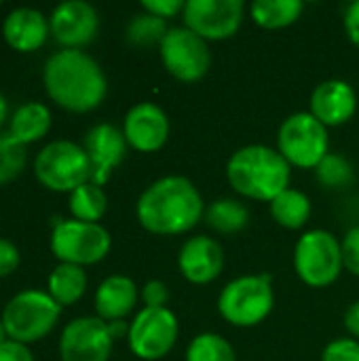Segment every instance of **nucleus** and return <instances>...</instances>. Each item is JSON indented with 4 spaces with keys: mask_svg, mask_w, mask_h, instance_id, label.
<instances>
[{
    "mask_svg": "<svg viewBox=\"0 0 359 361\" xmlns=\"http://www.w3.org/2000/svg\"><path fill=\"white\" fill-rule=\"evenodd\" d=\"M47 95L63 110L85 114L102 106L108 80L102 66L80 49H61L49 55L42 68Z\"/></svg>",
    "mask_w": 359,
    "mask_h": 361,
    "instance_id": "obj_1",
    "label": "nucleus"
},
{
    "mask_svg": "<svg viewBox=\"0 0 359 361\" xmlns=\"http://www.w3.org/2000/svg\"><path fill=\"white\" fill-rule=\"evenodd\" d=\"M135 216L140 226L152 235H184L205 216V203L188 178L165 176L140 195Z\"/></svg>",
    "mask_w": 359,
    "mask_h": 361,
    "instance_id": "obj_2",
    "label": "nucleus"
},
{
    "mask_svg": "<svg viewBox=\"0 0 359 361\" xmlns=\"http://www.w3.org/2000/svg\"><path fill=\"white\" fill-rule=\"evenodd\" d=\"M226 180L237 195L271 203L277 195L290 188L292 167L277 148L250 144L231 154L226 163Z\"/></svg>",
    "mask_w": 359,
    "mask_h": 361,
    "instance_id": "obj_3",
    "label": "nucleus"
},
{
    "mask_svg": "<svg viewBox=\"0 0 359 361\" xmlns=\"http://www.w3.org/2000/svg\"><path fill=\"white\" fill-rule=\"evenodd\" d=\"M61 317V307L44 290H23L2 309V324L8 341L32 345L53 332Z\"/></svg>",
    "mask_w": 359,
    "mask_h": 361,
    "instance_id": "obj_4",
    "label": "nucleus"
},
{
    "mask_svg": "<svg viewBox=\"0 0 359 361\" xmlns=\"http://www.w3.org/2000/svg\"><path fill=\"white\" fill-rule=\"evenodd\" d=\"M275 307L271 275H243L229 281L218 296V311L235 328L262 324Z\"/></svg>",
    "mask_w": 359,
    "mask_h": 361,
    "instance_id": "obj_5",
    "label": "nucleus"
},
{
    "mask_svg": "<svg viewBox=\"0 0 359 361\" xmlns=\"http://www.w3.org/2000/svg\"><path fill=\"white\" fill-rule=\"evenodd\" d=\"M34 176L53 192H72L91 182V161L85 148L70 140H53L34 159Z\"/></svg>",
    "mask_w": 359,
    "mask_h": 361,
    "instance_id": "obj_6",
    "label": "nucleus"
},
{
    "mask_svg": "<svg viewBox=\"0 0 359 361\" xmlns=\"http://www.w3.org/2000/svg\"><path fill=\"white\" fill-rule=\"evenodd\" d=\"M277 150L290 167L315 169L330 154L328 127L311 112H294L277 131Z\"/></svg>",
    "mask_w": 359,
    "mask_h": 361,
    "instance_id": "obj_7",
    "label": "nucleus"
},
{
    "mask_svg": "<svg viewBox=\"0 0 359 361\" xmlns=\"http://www.w3.org/2000/svg\"><path fill=\"white\" fill-rule=\"evenodd\" d=\"M341 241L324 228H313L300 235L294 247V271L309 288L332 286L343 271Z\"/></svg>",
    "mask_w": 359,
    "mask_h": 361,
    "instance_id": "obj_8",
    "label": "nucleus"
},
{
    "mask_svg": "<svg viewBox=\"0 0 359 361\" xmlns=\"http://www.w3.org/2000/svg\"><path fill=\"white\" fill-rule=\"evenodd\" d=\"M112 247V237L102 224L57 220L51 233V252L63 264L91 267L102 262Z\"/></svg>",
    "mask_w": 359,
    "mask_h": 361,
    "instance_id": "obj_9",
    "label": "nucleus"
},
{
    "mask_svg": "<svg viewBox=\"0 0 359 361\" xmlns=\"http://www.w3.org/2000/svg\"><path fill=\"white\" fill-rule=\"evenodd\" d=\"M165 70L180 82L201 80L212 66L209 44L184 25L169 27L159 44Z\"/></svg>",
    "mask_w": 359,
    "mask_h": 361,
    "instance_id": "obj_10",
    "label": "nucleus"
},
{
    "mask_svg": "<svg viewBox=\"0 0 359 361\" xmlns=\"http://www.w3.org/2000/svg\"><path fill=\"white\" fill-rule=\"evenodd\" d=\"M180 334L178 317L171 309H142L129 324L127 343L138 360L157 361L169 355Z\"/></svg>",
    "mask_w": 359,
    "mask_h": 361,
    "instance_id": "obj_11",
    "label": "nucleus"
},
{
    "mask_svg": "<svg viewBox=\"0 0 359 361\" xmlns=\"http://www.w3.org/2000/svg\"><path fill=\"white\" fill-rule=\"evenodd\" d=\"M245 6L241 0H188L182 13L184 27L205 42L235 36L243 23Z\"/></svg>",
    "mask_w": 359,
    "mask_h": 361,
    "instance_id": "obj_12",
    "label": "nucleus"
},
{
    "mask_svg": "<svg viewBox=\"0 0 359 361\" xmlns=\"http://www.w3.org/2000/svg\"><path fill=\"white\" fill-rule=\"evenodd\" d=\"M114 338L104 319L76 317L61 330L59 360L61 361H108Z\"/></svg>",
    "mask_w": 359,
    "mask_h": 361,
    "instance_id": "obj_13",
    "label": "nucleus"
},
{
    "mask_svg": "<svg viewBox=\"0 0 359 361\" xmlns=\"http://www.w3.org/2000/svg\"><path fill=\"white\" fill-rule=\"evenodd\" d=\"M49 27L57 44L63 49H80L97 36L99 15L85 0H66L51 11Z\"/></svg>",
    "mask_w": 359,
    "mask_h": 361,
    "instance_id": "obj_14",
    "label": "nucleus"
},
{
    "mask_svg": "<svg viewBox=\"0 0 359 361\" xmlns=\"http://www.w3.org/2000/svg\"><path fill=\"white\" fill-rule=\"evenodd\" d=\"M123 135L127 144L138 152H157L169 140V118L161 106L152 102H140L125 114Z\"/></svg>",
    "mask_w": 359,
    "mask_h": 361,
    "instance_id": "obj_15",
    "label": "nucleus"
},
{
    "mask_svg": "<svg viewBox=\"0 0 359 361\" xmlns=\"http://www.w3.org/2000/svg\"><path fill=\"white\" fill-rule=\"evenodd\" d=\"M127 140L123 135V129L110 125V123H99L91 127L85 135L83 148L91 161V182L97 186H104L112 171L123 163L127 154Z\"/></svg>",
    "mask_w": 359,
    "mask_h": 361,
    "instance_id": "obj_16",
    "label": "nucleus"
},
{
    "mask_svg": "<svg viewBox=\"0 0 359 361\" xmlns=\"http://www.w3.org/2000/svg\"><path fill=\"white\" fill-rule=\"evenodd\" d=\"M178 269L188 283L195 286L212 283L224 269V250L212 237L205 235L190 237L180 247Z\"/></svg>",
    "mask_w": 359,
    "mask_h": 361,
    "instance_id": "obj_17",
    "label": "nucleus"
},
{
    "mask_svg": "<svg viewBox=\"0 0 359 361\" xmlns=\"http://www.w3.org/2000/svg\"><path fill=\"white\" fill-rule=\"evenodd\" d=\"M309 112L326 127L345 125L358 112V93L347 80L341 78L324 80L311 93Z\"/></svg>",
    "mask_w": 359,
    "mask_h": 361,
    "instance_id": "obj_18",
    "label": "nucleus"
},
{
    "mask_svg": "<svg viewBox=\"0 0 359 361\" xmlns=\"http://www.w3.org/2000/svg\"><path fill=\"white\" fill-rule=\"evenodd\" d=\"M51 36L49 17L32 6L13 8L2 21V38L17 53L38 51Z\"/></svg>",
    "mask_w": 359,
    "mask_h": 361,
    "instance_id": "obj_19",
    "label": "nucleus"
},
{
    "mask_svg": "<svg viewBox=\"0 0 359 361\" xmlns=\"http://www.w3.org/2000/svg\"><path fill=\"white\" fill-rule=\"evenodd\" d=\"M140 292L133 279L125 275L106 277L95 290V313L106 324L123 322L138 305Z\"/></svg>",
    "mask_w": 359,
    "mask_h": 361,
    "instance_id": "obj_20",
    "label": "nucleus"
},
{
    "mask_svg": "<svg viewBox=\"0 0 359 361\" xmlns=\"http://www.w3.org/2000/svg\"><path fill=\"white\" fill-rule=\"evenodd\" d=\"M51 129V110L42 102H25L15 108L8 123V133L23 146L40 142Z\"/></svg>",
    "mask_w": 359,
    "mask_h": 361,
    "instance_id": "obj_21",
    "label": "nucleus"
},
{
    "mask_svg": "<svg viewBox=\"0 0 359 361\" xmlns=\"http://www.w3.org/2000/svg\"><path fill=\"white\" fill-rule=\"evenodd\" d=\"M87 283H89V279H87V273L83 267L59 262L49 275L47 292L63 309V307L76 305L85 296Z\"/></svg>",
    "mask_w": 359,
    "mask_h": 361,
    "instance_id": "obj_22",
    "label": "nucleus"
},
{
    "mask_svg": "<svg viewBox=\"0 0 359 361\" xmlns=\"http://www.w3.org/2000/svg\"><path fill=\"white\" fill-rule=\"evenodd\" d=\"M269 207L273 220L288 231L303 228L311 218V199L296 188H286L269 203Z\"/></svg>",
    "mask_w": 359,
    "mask_h": 361,
    "instance_id": "obj_23",
    "label": "nucleus"
},
{
    "mask_svg": "<svg viewBox=\"0 0 359 361\" xmlns=\"http://www.w3.org/2000/svg\"><path fill=\"white\" fill-rule=\"evenodd\" d=\"M303 8L300 0H256L250 4V17L264 30H281L296 23Z\"/></svg>",
    "mask_w": 359,
    "mask_h": 361,
    "instance_id": "obj_24",
    "label": "nucleus"
},
{
    "mask_svg": "<svg viewBox=\"0 0 359 361\" xmlns=\"http://www.w3.org/2000/svg\"><path fill=\"white\" fill-rule=\"evenodd\" d=\"M250 212L248 207L237 199H216L205 209V222L220 235H233L248 226Z\"/></svg>",
    "mask_w": 359,
    "mask_h": 361,
    "instance_id": "obj_25",
    "label": "nucleus"
},
{
    "mask_svg": "<svg viewBox=\"0 0 359 361\" xmlns=\"http://www.w3.org/2000/svg\"><path fill=\"white\" fill-rule=\"evenodd\" d=\"M68 207H70V214L74 220L99 224V220L104 218V214L108 209V197L102 186L87 182L70 192Z\"/></svg>",
    "mask_w": 359,
    "mask_h": 361,
    "instance_id": "obj_26",
    "label": "nucleus"
},
{
    "mask_svg": "<svg viewBox=\"0 0 359 361\" xmlns=\"http://www.w3.org/2000/svg\"><path fill=\"white\" fill-rule=\"evenodd\" d=\"M186 361H237V355L226 338L216 332H203L190 341Z\"/></svg>",
    "mask_w": 359,
    "mask_h": 361,
    "instance_id": "obj_27",
    "label": "nucleus"
},
{
    "mask_svg": "<svg viewBox=\"0 0 359 361\" xmlns=\"http://www.w3.org/2000/svg\"><path fill=\"white\" fill-rule=\"evenodd\" d=\"M169 32L167 21L161 17H154L150 13H138L127 25V40L135 47H150L161 44L165 34Z\"/></svg>",
    "mask_w": 359,
    "mask_h": 361,
    "instance_id": "obj_28",
    "label": "nucleus"
},
{
    "mask_svg": "<svg viewBox=\"0 0 359 361\" xmlns=\"http://www.w3.org/2000/svg\"><path fill=\"white\" fill-rule=\"evenodd\" d=\"M28 146L19 144L8 131H0V186L21 176L28 163Z\"/></svg>",
    "mask_w": 359,
    "mask_h": 361,
    "instance_id": "obj_29",
    "label": "nucleus"
},
{
    "mask_svg": "<svg viewBox=\"0 0 359 361\" xmlns=\"http://www.w3.org/2000/svg\"><path fill=\"white\" fill-rule=\"evenodd\" d=\"M315 176H317L320 184L326 186V188H343L353 180V167L345 157L330 152L315 167Z\"/></svg>",
    "mask_w": 359,
    "mask_h": 361,
    "instance_id": "obj_30",
    "label": "nucleus"
},
{
    "mask_svg": "<svg viewBox=\"0 0 359 361\" xmlns=\"http://www.w3.org/2000/svg\"><path fill=\"white\" fill-rule=\"evenodd\" d=\"M322 361H359V341L355 338H336L326 345Z\"/></svg>",
    "mask_w": 359,
    "mask_h": 361,
    "instance_id": "obj_31",
    "label": "nucleus"
},
{
    "mask_svg": "<svg viewBox=\"0 0 359 361\" xmlns=\"http://www.w3.org/2000/svg\"><path fill=\"white\" fill-rule=\"evenodd\" d=\"M341 250H343L345 271L359 277V226H353L347 231V235L341 241Z\"/></svg>",
    "mask_w": 359,
    "mask_h": 361,
    "instance_id": "obj_32",
    "label": "nucleus"
},
{
    "mask_svg": "<svg viewBox=\"0 0 359 361\" xmlns=\"http://www.w3.org/2000/svg\"><path fill=\"white\" fill-rule=\"evenodd\" d=\"M140 298L144 302L146 309H165L167 302H169V290L163 281L159 279H150L144 283L142 292H140Z\"/></svg>",
    "mask_w": 359,
    "mask_h": 361,
    "instance_id": "obj_33",
    "label": "nucleus"
},
{
    "mask_svg": "<svg viewBox=\"0 0 359 361\" xmlns=\"http://www.w3.org/2000/svg\"><path fill=\"white\" fill-rule=\"evenodd\" d=\"M184 6L186 2L182 0H144L142 2V8L154 17H161V19H174L178 15L184 13Z\"/></svg>",
    "mask_w": 359,
    "mask_h": 361,
    "instance_id": "obj_34",
    "label": "nucleus"
},
{
    "mask_svg": "<svg viewBox=\"0 0 359 361\" xmlns=\"http://www.w3.org/2000/svg\"><path fill=\"white\" fill-rule=\"evenodd\" d=\"M19 262H21V254H19L17 245L4 237H0V279L13 275L17 271Z\"/></svg>",
    "mask_w": 359,
    "mask_h": 361,
    "instance_id": "obj_35",
    "label": "nucleus"
},
{
    "mask_svg": "<svg viewBox=\"0 0 359 361\" xmlns=\"http://www.w3.org/2000/svg\"><path fill=\"white\" fill-rule=\"evenodd\" d=\"M0 361H34V355L28 345L6 341L0 345Z\"/></svg>",
    "mask_w": 359,
    "mask_h": 361,
    "instance_id": "obj_36",
    "label": "nucleus"
},
{
    "mask_svg": "<svg viewBox=\"0 0 359 361\" xmlns=\"http://www.w3.org/2000/svg\"><path fill=\"white\" fill-rule=\"evenodd\" d=\"M345 32H347L349 40L359 47V0L351 2L345 8Z\"/></svg>",
    "mask_w": 359,
    "mask_h": 361,
    "instance_id": "obj_37",
    "label": "nucleus"
},
{
    "mask_svg": "<svg viewBox=\"0 0 359 361\" xmlns=\"http://www.w3.org/2000/svg\"><path fill=\"white\" fill-rule=\"evenodd\" d=\"M345 328L351 334V338L359 341V300L351 302L345 311Z\"/></svg>",
    "mask_w": 359,
    "mask_h": 361,
    "instance_id": "obj_38",
    "label": "nucleus"
},
{
    "mask_svg": "<svg viewBox=\"0 0 359 361\" xmlns=\"http://www.w3.org/2000/svg\"><path fill=\"white\" fill-rule=\"evenodd\" d=\"M6 118H8V102H6V97L2 95V91H0V127L4 125Z\"/></svg>",
    "mask_w": 359,
    "mask_h": 361,
    "instance_id": "obj_39",
    "label": "nucleus"
},
{
    "mask_svg": "<svg viewBox=\"0 0 359 361\" xmlns=\"http://www.w3.org/2000/svg\"><path fill=\"white\" fill-rule=\"evenodd\" d=\"M6 341H8V336H6L4 324H2V319H0V345H2V343H6Z\"/></svg>",
    "mask_w": 359,
    "mask_h": 361,
    "instance_id": "obj_40",
    "label": "nucleus"
},
{
    "mask_svg": "<svg viewBox=\"0 0 359 361\" xmlns=\"http://www.w3.org/2000/svg\"><path fill=\"white\" fill-rule=\"evenodd\" d=\"M0 6H2V2H0Z\"/></svg>",
    "mask_w": 359,
    "mask_h": 361,
    "instance_id": "obj_41",
    "label": "nucleus"
}]
</instances>
